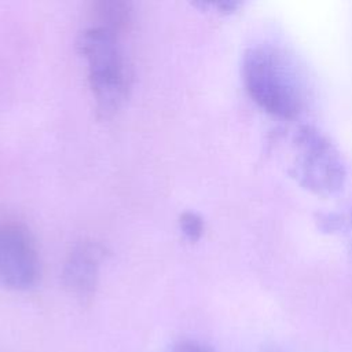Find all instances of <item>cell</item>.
<instances>
[{
  "label": "cell",
  "instance_id": "cell-1",
  "mask_svg": "<svg viewBox=\"0 0 352 352\" xmlns=\"http://www.w3.org/2000/svg\"><path fill=\"white\" fill-rule=\"evenodd\" d=\"M122 33L102 25L85 28L77 41L87 63L88 82L102 117L113 116L128 98L132 69L122 45Z\"/></svg>",
  "mask_w": 352,
  "mask_h": 352
},
{
  "label": "cell",
  "instance_id": "cell-2",
  "mask_svg": "<svg viewBox=\"0 0 352 352\" xmlns=\"http://www.w3.org/2000/svg\"><path fill=\"white\" fill-rule=\"evenodd\" d=\"M242 78L250 98L265 111L296 117L304 104V89L293 60L279 48L256 45L242 60Z\"/></svg>",
  "mask_w": 352,
  "mask_h": 352
},
{
  "label": "cell",
  "instance_id": "cell-3",
  "mask_svg": "<svg viewBox=\"0 0 352 352\" xmlns=\"http://www.w3.org/2000/svg\"><path fill=\"white\" fill-rule=\"evenodd\" d=\"M40 278V256L29 228L21 221L0 219V286L28 290Z\"/></svg>",
  "mask_w": 352,
  "mask_h": 352
},
{
  "label": "cell",
  "instance_id": "cell-4",
  "mask_svg": "<svg viewBox=\"0 0 352 352\" xmlns=\"http://www.w3.org/2000/svg\"><path fill=\"white\" fill-rule=\"evenodd\" d=\"M297 175L318 192L337 190L344 177L342 164L331 144L318 131L305 126L298 133Z\"/></svg>",
  "mask_w": 352,
  "mask_h": 352
},
{
  "label": "cell",
  "instance_id": "cell-5",
  "mask_svg": "<svg viewBox=\"0 0 352 352\" xmlns=\"http://www.w3.org/2000/svg\"><path fill=\"white\" fill-rule=\"evenodd\" d=\"M103 257V248L92 241L78 242L72 248L62 270L63 285L70 294L82 301L94 296Z\"/></svg>",
  "mask_w": 352,
  "mask_h": 352
},
{
  "label": "cell",
  "instance_id": "cell-6",
  "mask_svg": "<svg viewBox=\"0 0 352 352\" xmlns=\"http://www.w3.org/2000/svg\"><path fill=\"white\" fill-rule=\"evenodd\" d=\"M92 23L125 34L132 23V6L126 1H98L92 6Z\"/></svg>",
  "mask_w": 352,
  "mask_h": 352
},
{
  "label": "cell",
  "instance_id": "cell-7",
  "mask_svg": "<svg viewBox=\"0 0 352 352\" xmlns=\"http://www.w3.org/2000/svg\"><path fill=\"white\" fill-rule=\"evenodd\" d=\"M179 226L183 235L191 242L198 241L204 232V220L195 212H183L179 219Z\"/></svg>",
  "mask_w": 352,
  "mask_h": 352
},
{
  "label": "cell",
  "instance_id": "cell-8",
  "mask_svg": "<svg viewBox=\"0 0 352 352\" xmlns=\"http://www.w3.org/2000/svg\"><path fill=\"white\" fill-rule=\"evenodd\" d=\"M166 352H212L208 346L195 341H180Z\"/></svg>",
  "mask_w": 352,
  "mask_h": 352
}]
</instances>
